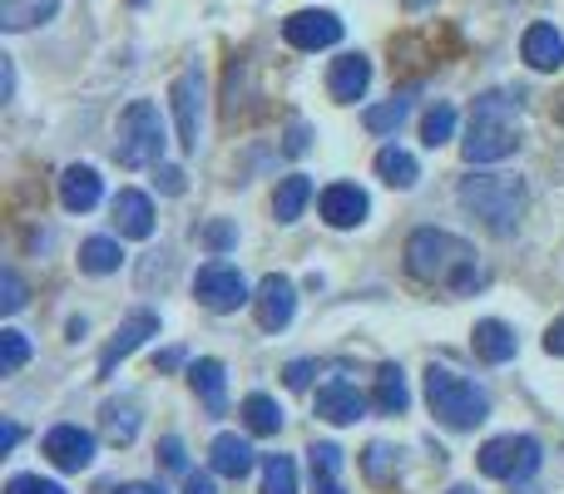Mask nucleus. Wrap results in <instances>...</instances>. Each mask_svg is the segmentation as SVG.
Returning <instances> with one entry per match:
<instances>
[{"instance_id":"1","label":"nucleus","mask_w":564,"mask_h":494,"mask_svg":"<svg viewBox=\"0 0 564 494\" xmlns=\"http://www.w3.org/2000/svg\"><path fill=\"white\" fill-rule=\"evenodd\" d=\"M406 272L416 282H436L451 292H476L480 272H476V252L470 243H460L456 233H441V228H416L406 238Z\"/></svg>"},{"instance_id":"2","label":"nucleus","mask_w":564,"mask_h":494,"mask_svg":"<svg viewBox=\"0 0 564 494\" xmlns=\"http://www.w3.org/2000/svg\"><path fill=\"white\" fill-rule=\"evenodd\" d=\"M520 149V109L510 95L490 89L470 105V124H466V139H460V154L466 164H500Z\"/></svg>"},{"instance_id":"3","label":"nucleus","mask_w":564,"mask_h":494,"mask_svg":"<svg viewBox=\"0 0 564 494\" xmlns=\"http://www.w3.org/2000/svg\"><path fill=\"white\" fill-rule=\"evenodd\" d=\"M460 208L476 213L496 238H510L525 213V184L510 174H470L460 178Z\"/></svg>"},{"instance_id":"4","label":"nucleus","mask_w":564,"mask_h":494,"mask_svg":"<svg viewBox=\"0 0 564 494\" xmlns=\"http://www.w3.org/2000/svg\"><path fill=\"white\" fill-rule=\"evenodd\" d=\"M426 400H431V416L451 430H476L490 420V396L476 386V381L456 376L446 366H431L426 371Z\"/></svg>"},{"instance_id":"5","label":"nucleus","mask_w":564,"mask_h":494,"mask_svg":"<svg viewBox=\"0 0 564 494\" xmlns=\"http://www.w3.org/2000/svg\"><path fill=\"white\" fill-rule=\"evenodd\" d=\"M164 114H159V105H149V99H134V105L119 114V139H115V158L119 168H149L164 158Z\"/></svg>"},{"instance_id":"6","label":"nucleus","mask_w":564,"mask_h":494,"mask_svg":"<svg viewBox=\"0 0 564 494\" xmlns=\"http://www.w3.org/2000/svg\"><path fill=\"white\" fill-rule=\"evenodd\" d=\"M540 470L535 436H496L480 446V475L490 480H530Z\"/></svg>"},{"instance_id":"7","label":"nucleus","mask_w":564,"mask_h":494,"mask_svg":"<svg viewBox=\"0 0 564 494\" xmlns=\"http://www.w3.org/2000/svg\"><path fill=\"white\" fill-rule=\"evenodd\" d=\"M194 297L204 301L208 311H238L243 301H253V297H248L243 272H238L234 262H224V257H214V262H204V267H198Z\"/></svg>"},{"instance_id":"8","label":"nucleus","mask_w":564,"mask_h":494,"mask_svg":"<svg viewBox=\"0 0 564 494\" xmlns=\"http://www.w3.org/2000/svg\"><path fill=\"white\" fill-rule=\"evenodd\" d=\"M174 99V124H178V144L184 149H198V124H204V75L198 69H184L169 89Z\"/></svg>"},{"instance_id":"9","label":"nucleus","mask_w":564,"mask_h":494,"mask_svg":"<svg viewBox=\"0 0 564 494\" xmlns=\"http://www.w3.org/2000/svg\"><path fill=\"white\" fill-rule=\"evenodd\" d=\"M282 40L292 50H327L341 40V20L332 10H297V15L282 20Z\"/></svg>"},{"instance_id":"10","label":"nucleus","mask_w":564,"mask_h":494,"mask_svg":"<svg viewBox=\"0 0 564 494\" xmlns=\"http://www.w3.org/2000/svg\"><path fill=\"white\" fill-rule=\"evenodd\" d=\"M253 311H258V327L263 331H282L292 321V311H297V287H292L282 272H268L253 292Z\"/></svg>"},{"instance_id":"11","label":"nucleus","mask_w":564,"mask_h":494,"mask_svg":"<svg viewBox=\"0 0 564 494\" xmlns=\"http://www.w3.org/2000/svg\"><path fill=\"white\" fill-rule=\"evenodd\" d=\"M45 455L55 470H65V475H79V470L95 465V436L79 426H55L45 436Z\"/></svg>"},{"instance_id":"12","label":"nucleus","mask_w":564,"mask_h":494,"mask_svg":"<svg viewBox=\"0 0 564 494\" xmlns=\"http://www.w3.org/2000/svg\"><path fill=\"white\" fill-rule=\"evenodd\" d=\"M154 331H159V317H154V311H134V317H129L124 327H119L115 337H109V347L99 351V376H115L119 361L134 356V351L144 347V341L154 337Z\"/></svg>"},{"instance_id":"13","label":"nucleus","mask_w":564,"mask_h":494,"mask_svg":"<svg viewBox=\"0 0 564 494\" xmlns=\"http://www.w3.org/2000/svg\"><path fill=\"white\" fill-rule=\"evenodd\" d=\"M317 208H322V218H327L332 228H361V223H367V213H371L367 194H361L357 184H332V188H322Z\"/></svg>"},{"instance_id":"14","label":"nucleus","mask_w":564,"mask_h":494,"mask_svg":"<svg viewBox=\"0 0 564 494\" xmlns=\"http://www.w3.org/2000/svg\"><path fill=\"white\" fill-rule=\"evenodd\" d=\"M367 416V396H361L351 381H327V386L317 391V420H327V426H351V420Z\"/></svg>"},{"instance_id":"15","label":"nucleus","mask_w":564,"mask_h":494,"mask_svg":"<svg viewBox=\"0 0 564 494\" xmlns=\"http://www.w3.org/2000/svg\"><path fill=\"white\" fill-rule=\"evenodd\" d=\"M367 85H371V59L367 55H337V59H332V75H327L332 99L357 105V99L367 95Z\"/></svg>"},{"instance_id":"16","label":"nucleus","mask_w":564,"mask_h":494,"mask_svg":"<svg viewBox=\"0 0 564 494\" xmlns=\"http://www.w3.org/2000/svg\"><path fill=\"white\" fill-rule=\"evenodd\" d=\"M115 228L119 238H154V204H149L139 188H124V194L115 198Z\"/></svg>"},{"instance_id":"17","label":"nucleus","mask_w":564,"mask_h":494,"mask_svg":"<svg viewBox=\"0 0 564 494\" xmlns=\"http://www.w3.org/2000/svg\"><path fill=\"white\" fill-rule=\"evenodd\" d=\"M99 194H105V184H99L95 168L75 164V168H65V174H59V204H65L69 213H89V208L99 204Z\"/></svg>"},{"instance_id":"18","label":"nucleus","mask_w":564,"mask_h":494,"mask_svg":"<svg viewBox=\"0 0 564 494\" xmlns=\"http://www.w3.org/2000/svg\"><path fill=\"white\" fill-rule=\"evenodd\" d=\"M520 55L530 59L535 69H560L564 65V40H560V30L555 25H530L525 30V40H520Z\"/></svg>"},{"instance_id":"19","label":"nucleus","mask_w":564,"mask_h":494,"mask_svg":"<svg viewBox=\"0 0 564 494\" xmlns=\"http://www.w3.org/2000/svg\"><path fill=\"white\" fill-rule=\"evenodd\" d=\"M520 351V341H516V331L506 327V321H476V356L480 361H490V366H506L510 356Z\"/></svg>"},{"instance_id":"20","label":"nucleus","mask_w":564,"mask_h":494,"mask_svg":"<svg viewBox=\"0 0 564 494\" xmlns=\"http://www.w3.org/2000/svg\"><path fill=\"white\" fill-rule=\"evenodd\" d=\"M208 465H214V475H228V480H243L248 470H253V446L238 436H218L214 446H208Z\"/></svg>"},{"instance_id":"21","label":"nucleus","mask_w":564,"mask_h":494,"mask_svg":"<svg viewBox=\"0 0 564 494\" xmlns=\"http://www.w3.org/2000/svg\"><path fill=\"white\" fill-rule=\"evenodd\" d=\"M371 406L381 410V416H401V410L411 406V386H406V376H401V366H381L377 371V391H371Z\"/></svg>"},{"instance_id":"22","label":"nucleus","mask_w":564,"mask_h":494,"mask_svg":"<svg viewBox=\"0 0 564 494\" xmlns=\"http://www.w3.org/2000/svg\"><path fill=\"white\" fill-rule=\"evenodd\" d=\"M99 430H105V440H115V446H129V440L139 436V406L134 400H105V406H99Z\"/></svg>"},{"instance_id":"23","label":"nucleus","mask_w":564,"mask_h":494,"mask_svg":"<svg viewBox=\"0 0 564 494\" xmlns=\"http://www.w3.org/2000/svg\"><path fill=\"white\" fill-rule=\"evenodd\" d=\"M59 10V0H0V30H30V25H45L50 15Z\"/></svg>"},{"instance_id":"24","label":"nucleus","mask_w":564,"mask_h":494,"mask_svg":"<svg viewBox=\"0 0 564 494\" xmlns=\"http://www.w3.org/2000/svg\"><path fill=\"white\" fill-rule=\"evenodd\" d=\"M188 381H194L198 400L208 406V416H224V361H214V356L194 361V366H188Z\"/></svg>"},{"instance_id":"25","label":"nucleus","mask_w":564,"mask_h":494,"mask_svg":"<svg viewBox=\"0 0 564 494\" xmlns=\"http://www.w3.org/2000/svg\"><path fill=\"white\" fill-rule=\"evenodd\" d=\"M307 204H312V178H302V174L282 178L278 194H273V213H278V223H297L302 208H307Z\"/></svg>"},{"instance_id":"26","label":"nucleus","mask_w":564,"mask_h":494,"mask_svg":"<svg viewBox=\"0 0 564 494\" xmlns=\"http://www.w3.org/2000/svg\"><path fill=\"white\" fill-rule=\"evenodd\" d=\"M312 494H347L341 490V450L337 446H312Z\"/></svg>"},{"instance_id":"27","label":"nucleus","mask_w":564,"mask_h":494,"mask_svg":"<svg viewBox=\"0 0 564 494\" xmlns=\"http://www.w3.org/2000/svg\"><path fill=\"white\" fill-rule=\"evenodd\" d=\"M119 262H124V252H119L115 238H85L79 243V267L89 277H109V272H119Z\"/></svg>"},{"instance_id":"28","label":"nucleus","mask_w":564,"mask_h":494,"mask_svg":"<svg viewBox=\"0 0 564 494\" xmlns=\"http://www.w3.org/2000/svg\"><path fill=\"white\" fill-rule=\"evenodd\" d=\"M377 174H381V184H391V188H411L421 178V168H416V158H411L406 149H381Z\"/></svg>"},{"instance_id":"29","label":"nucleus","mask_w":564,"mask_h":494,"mask_svg":"<svg viewBox=\"0 0 564 494\" xmlns=\"http://www.w3.org/2000/svg\"><path fill=\"white\" fill-rule=\"evenodd\" d=\"M406 114H411V89H401V95H391L387 105L367 109V114H361V124H367L371 134H391V129L406 124Z\"/></svg>"},{"instance_id":"30","label":"nucleus","mask_w":564,"mask_h":494,"mask_svg":"<svg viewBox=\"0 0 564 494\" xmlns=\"http://www.w3.org/2000/svg\"><path fill=\"white\" fill-rule=\"evenodd\" d=\"M243 420H248V430H253V436H278V430H282V406L273 396H263V391H258V396L243 400Z\"/></svg>"},{"instance_id":"31","label":"nucleus","mask_w":564,"mask_h":494,"mask_svg":"<svg viewBox=\"0 0 564 494\" xmlns=\"http://www.w3.org/2000/svg\"><path fill=\"white\" fill-rule=\"evenodd\" d=\"M263 494H297V465H292V455L263 460Z\"/></svg>"},{"instance_id":"32","label":"nucleus","mask_w":564,"mask_h":494,"mask_svg":"<svg viewBox=\"0 0 564 494\" xmlns=\"http://www.w3.org/2000/svg\"><path fill=\"white\" fill-rule=\"evenodd\" d=\"M451 134H456V109L451 105H436L426 119H421V139H426V149L451 144Z\"/></svg>"},{"instance_id":"33","label":"nucleus","mask_w":564,"mask_h":494,"mask_svg":"<svg viewBox=\"0 0 564 494\" xmlns=\"http://www.w3.org/2000/svg\"><path fill=\"white\" fill-rule=\"evenodd\" d=\"M30 361V341H25V331H15V327H6L0 331V376H15L20 366Z\"/></svg>"},{"instance_id":"34","label":"nucleus","mask_w":564,"mask_h":494,"mask_svg":"<svg viewBox=\"0 0 564 494\" xmlns=\"http://www.w3.org/2000/svg\"><path fill=\"white\" fill-rule=\"evenodd\" d=\"M361 465H367V480H377V485H387V480L397 475V450H391V446H371Z\"/></svg>"},{"instance_id":"35","label":"nucleus","mask_w":564,"mask_h":494,"mask_svg":"<svg viewBox=\"0 0 564 494\" xmlns=\"http://www.w3.org/2000/svg\"><path fill=\"white\" fill-rule=\"evenodd\" d=\"M20 307H25V282H20L15 267H6V272H0V311H6V317H15Z\"/></svg>"},{"instance_id":"36","label":"nucleus","mask_w":564,"mask_h":494,"mask_svg":"<svg viewBox=\"0 0 564 494\" xmlns=\"http://www.w3.org/2000/svg\"><path fill=\"white\" fill-rule=\"evenodd\" d=\"M198 243L224 257V252L238 243V228H234V223H224V218H218V223H204V228H198Z\"/></svg>"},{"instance_id":"37","label":"nucleus","mask_w":564,"mask_h":494,"mask_svg":"<svg viewBox=\"0 0 564 494\" xmlns=\"http://www.w3.org/2000/svg\"><path fill=\"white\" fill-rule=\"evenodd\" d=\"M6 494H65V485H55V480H40V475H15L6 485Z\"/></svg>"},{"instance_id":"38","label":"nucleus","mask_w":564,"mask_h":494,"mask_svg":"<svg viewBox=\"0 0 564 494\" xmlns=\"http://www.w3.org/2000/svg\"><path fill=\"white\" fill-rule=\"evenodd\" d=\"M159 460H164V470H174V475H188V460H184V440L169 436L164 446H159Z\"/></svg>"},{"instance_id":"39","label":"nucleus","mask_w":564,"mask_h":494,"mask_svg":"<svg viewBox=\"0 0 564 494\" xmlns=\"http://www.w3.org/2000/svg\"><path fill=\"white\" fill-rule=\"evenodd\" d=\"M282 149H288L292 158H302L312 149V129L302 124V119H292V124H288V144H282Z\"/></svg>"},{"instance_id":"40","label":"nucleus","mask_w":564,"mask_h":494,"mask_svg":"<svg viewBox=\"0 0 564 494\" xmlns=\"http://www.w3.org/2000/svg\"><path fill=\"white\" fill-rule=\"evenodd\" d=\"M164 194H184V168H174V164H159V178H154Z\"/></svg>"},{"instance_id":"41","label":"nucleus","mask_w":564,"mask_h":494,"mask_svg":"<svg viewBox=\"0 0 564 494\" xmlns=\"http://www.w3.org/2000/svg\"><path fill=\"white\" fill-rule=\"evenodd\" d=\"M312 371H317V366H312V361H292V366H288V386H292V391H307Z\"/></svg>"},{"instance_id":"42","label":"nucleus","mask_w":564,"mask_h":494,"mask_svg":"<svg viewBox=\"0 0 564 494\" xmlns=\"http://www.w3.org/2000/svg\"><path fill=\"white\" fill-rule=\"evenodd\" d=\"M545 351L550 356H564V317H555V327L545 331Z\"/></svg>"},{"instance_id":"43","label":"nucleus","mask_w":564,"mask_h":494,"mask_svg":"<svg viewBox=\"0 0 564 494\" xmlns=\"http://www.w3.org/2000/svg\"><path fill=\"white\" fill-rule=\"evenodd\" d=\"M0 95H15V65H10V55H0Z\"/></svg>"},{"instance_id":"44","label":"nucleus","mask_w":564,"mask_h":494,"mask_svg":"<svg viewBox=\"0 0 564 494\" xmlns=\"http://www.w3.org/2000/svg\"><path fill=\"white\" fill-rule=\"evenodd\" d=\"M184 494H218L214 475H184Z\"/></svg>"},{"instance_id":"45","label":"nucleus","mask_w":564,"mask_h":494,"mask_svg":"<svg viewBox=\"0 0 564 494\" xmlns=\"http://www.w3.org/2000/svg\"><path fill=\"white\" fill-rule=\"evenodd\" d=\"M15 446H20V426L6 420V426H0V450H15Z\"/></svg>"},{"instance_id":"46","label":"nucleus","mask_w":564,"mask_h":494,"mask_svg":"<svg viewBox=\"0 0 564 494\" xmlns=\"http://www.w3.org/2000/svg\"><path fill=\"white\" fill-rule=\"evenodd\" d=\"M178 361H184V351H159V356H154V366H159V371H174Z\"/></svg>"},{"instance_id":"47","label":"nucleus","mask_w":564,"mask_h":494,"mask_svg":"<svg viewBox=\"0 0 564 494\" xmlns=\"http://www.w3.org/2000/svg\"><path fill=\"white\" fill-rule=\"evenodd\" d=\"M119 494H164L159 485H119Z\"/></svg>"},{"instance_id":"48","label":"nucleus","mask_w":564,"mask_h":494,"mask_svg":"<svg viewBox=\"0 0 564 494\" xmlns=\"http://www.w3.org/2000/svg\"><path fill=\"white\" fill-rule=\"evenodd\" d=\"M451 494H476V490H470V485H456V490H451Z\"/></svg>"}]
</instances>
